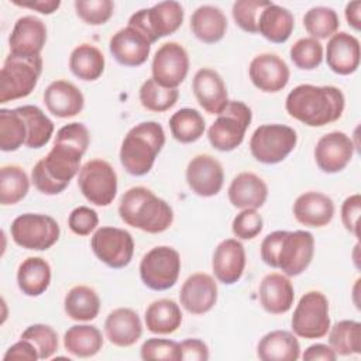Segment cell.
Listing matches in <instances>:
<instances>
[{
  "mask_svg": "<svg viewBox=\"0 0 361 361\" xmlns=\"http://www.w3.org/2000/svg\"><path fill=\"white\" fill-rule=\"evenodd\" d=\"M90 142L85 124L69 123L55 135L49 152L41 158L31 171L34 186L44 195H59L80 171V159Z\"/></svg>",
  "mask_w": 361,
  "mask_h": 361,
  "instance_id": "cell-1",
  "label": "cell"
},
{
  "mask_svg": "<svg viewBox=\"0 0 361 361\" xmlns=\"http://www.w3.org/2000/svg\"><path fill=\"white\" fill-rule=\"evenodd\" d=\"M344 107L345 97L336 86L303 83L293 87L285 100L288 114L307 127H323L337 121Z\"/></svg>",
  "mask_w": 361,
  "mask_h": 361,
  "instance_id": "cell-2",
  "label": "cell"
},
{
  "mask_svg": "<svg viewBox=\"0 0 361 361\" xmlns=\"http://www.w3.org/2000/svg\"><path fill=\"white\" fill-rule=\"evenodd\" d=\"M261 259L286 276H298L307 269L314 255V237L306 230H276L265 235L259 247Z\"/></svg>",
  "mask_w": 361,
  "mask_h": 361,
  "instance_id": "cell-3",
  "label": "cell"
},
{
  "mask_svg": "<svg viewBox=\"0 0 361 361\" xmlns=\"http://www.w3.org/2000/svg\"><path fill=\"white\" fill-rule=\"evenodd\" d=\"M118 214L127 226L149 234L166 231L173 221L169 203L145 186H133L123 193Z\"/></svg>",
  "mask_w": 361,
  "mask_h": 361,
  "instance_id": "cell-4",
  "label": "cell"
},
{
  "mask_svg": "<svg viewBox=\"0 0 361 361\" xmlns=\"http://www.w3.org/2000/svg\"><path fill=\"white\" fill-rule=\"evenodd\" d=\"M165 145V131L157 121H141L131 127L120 147V164L133 176L147 175Z\"/></svg>",
  "mask_w": 361,
  "mask_h": 361,
  "instance_id": "cell-5",
  "label": "cell"
},
{
  "mask_svg": "<svg viewBox=\"0 0 361 361\" xmlns=\"http://www.w3.org/2000/svg\"><path fill=\"white\" fill-rule=\"evenodd\" d=\"M42 73V58L8 54L0 71V103L31 94Z\"/></svg>",
  "mask_w": 361,
  "mask_h": 361,
  "instance_id": "cell-6",
  "label": "cell"
},
{
  "mask_svg": "<svg viewBox=\"0 0 361 361\" xmlns=\"http://www.w3.org/2000/svg\"><path fill=\"white\" fill-rule=\"evenodd\" d=\"M252 120L251 109L240 100H228L224 110L207 130L210 145L221 152L235 149L244 141L247 128Z\"/></svg>",
  "mask_w": 361,
  "mask_h": 361,
  "instance_id": "cell-7",
  "label": "cell"
},
{
  "mask_svg": "<svg viewBox=\"0 0 361 361\" xmlns=\"http://www.w3.org/2000/svg\"><path fill=\"white\" fill-rule=\"evenodd\" d=\"M296 131L285 124H262L250 138V151L255 161L267 165L282 162L296 147Z\"/></svg>",
  "mask_w": 361,
  "mask_h": 361,
  "instance_id": "cell-8",
  "label": "cell"
},
{
  "mask_svg": "<svg viewBox=\"0 0 361 361\" xmlns=\"http://www.w3.org/2000/svg\"><path fill=\"white\" fill-rule=\"evenodd\" d=\"M10 234L13 241L25 250L45 251L59 240L61 227L48 214L24 213L13 220Z\"/></svg>",
  "mask_w": 361,
  "mask_h": 361,
  "instance_id": "cell-9",
  "label": "cell"
},
{
  "mask_svg": "<svg viewBox=\"0 0 361 361\" xmlns=\"http://www.w3.org/2000/svg\"><path fill=\"white\" fill-rule=\"evenodd\" d=\"M185 17L180 3L168 0L154 4L149 8H141L128 18V25L140 30L151 44L159 38L178 31Z\"/></svg>",
  "mask_w": 361,
  "mask_h": 361,
  "instance_id": "cell-10",
  "label": "cell"
},
{
  "mask_svg": "<svg viewBox=\"0 0 361 361\" xmlns=\"http://www.w3.org/2000/svg\"><path fill=\"white\" fill-rule=\"evenodd\" d=\"M290 327L293 334L302 338L324 337L330 329L327 298L320 290L306 292L293 310Z\"/></svg>",
  "mask_w": 361,
  "mask_h": 361,
  "instance_id": "cell-11",
  "label": "cell"
},
{
  "mask_svg": "<svg viewBox=\"0 0 361 361\" xmlns=\"http://www.w3.org/2000/svg\"><path fill=\"white\" fill-rule=\"evenodd\" d=\"M180 265V255L175 248L158 245L141 258L140 278L152 290H166L178 282Z\"/></svg>",
  "mask_w": 361,
  "mask_h": 361,
  "instance_id": "cell-12",
  "label": "cell"
},
{
  "mask_svg": "<svg viewBox=\"0 0 361 361\" xmlns=\"http://www.w3.org/2000/svg\"><path fill=\"white\" fill-rule=\"evenodd\" d=\"M78 186L87 202L104 207L117 195V173L107 161L90 159L78 173Z\"/></svg>",
  "mask_w": 361,
  "mask_h": 361,
  "instance_id": "cell-13",
  "label": "cell"
},
{
  "mask_svg": "<svg viewBox=\"0 0 361 361\" xmlns=\"http://www.w3.org/2000/svg\"><path fill=\"white\" fill-rule=\"evenodd\" d=\"M90 247L93 254L113 269L127 267L134 255L133 235L118 227L103 226L97 228L90 238Z\"/></svg>",
  "mask_w": 361,
  "mask_h": 361,
  "instance_id": "cell-14",
  "label": "cell"
},
{
  "mask_svg": "<svg viewBox=\"0 0 361 361\" xmlns=\"http://www.w3.org/2000/svg\"><path fill=\"white\" fill-rule=\"evenodd\" d=\"M151 72V78L158 85L169 89H178L189 72L188 51L175 41L162 44L152 58Z\"/></svg>",
  "mask_w": 361,
  "mask_h": 361,
  "instance_id": "cell-15",
  "label": "cell"
},
{
  "mask_svg": "<svg viewBox=\"0 0 361 361\" xmlns=\"http://www.w3.org/2000/svg\"><path fill=\"white\" fill-rule=\"evenodd\" d=\"M186 183L190 190L202 197L216 196L224 183L223 165L209 154L193 157L185 172Z\"/></svg>",
  "mask_w": 361,
  "mask_h": 361,
  "instance_id": "cell-16",
  "label": "cell"
},
{
  "mask_svg": "<svg viewBox=\"0 0 361 361\" xmlns=\"http://www.w3.org/2000/svg\"><path fill=\"white\" fill-rule=\"evenodd\" d=\"M355 145L345 133L331 131L319 138L314 147V161L324 173L341 172L353 159Z\"/></svg>",
  "mask_w": 361,
  "mask_h": 361,
  "instance_id": "cell-17",
  "label": "cell"
},
{
  "mask_svg": "<svg viewBox=\"0 0 361 361\" xmlns=\"http://www.w3.org/2000/svg\"><path fill=\"white\" fill-rule=\"evenodd\" d=\"M248 75L252 85L261 92L276 93L288 85L290 71L281 56L264 52L252 58L248 66Z\"/></svg>",
  "mask_w": 361,
  "mask_h": 361,
  "instance_id": "cell-18",
  "label": "cell"
},
{
  "mask_svg": "<svg viewBox=\"0 0 361 361\" xmlns=\"http://www.w3.org/2000/svg\"><path fill=\"white\" fill-rule=\"evenodd\" d=\"M151 42L137 28L127 24L118 30L109 41V49L113 58L123 66L137 68L142 65L151 51Z\"/></svg>",
  "mask_w": 361,
  "mask_h": 361,
  "instance_id": "cell-19",
  "label": "cell"
},
{
  "mask_svg": "<svg viewBox=\"0 0 361 361\" xmlns=\"http://www.w3.org/2000/svg\"><path fill=\"white\" fill-rule=\"evenodd\" d=\"M217 283L214 278L204 272H196L183 282L179 300L183 309L192 314L210 312L217 302Z\"/></svg>",
  "mask_w": 361,
  "mask_h": 361,
  "instance_id": "cell-20",
  "label": "cell"
},
{
  "mask_svg": "<svg viewBox=\"0 0 361 361\" xmlns=\"http://www.w3.org/2000/svg\"><path fill=\"white\" fill-rule=\"evenodd\" d=\"M47 42V25L35 16L20 17L8 37L10 54L38 56Z\"/></svg>",
  "mask_w": 361,
  "mask_h": 361,
  "instance_id": "cell-21",
  "label": "cell"
},
{
  "mask_svg": "<svg viewBox=\"0 0 361 361\" xmlns=\"http://www.w3.org/2000/svg\"><path fill=\"white\" fill-rule=\"evenodd\" d=\"M192 90L199 106L209 114H220L228 103L226 83L212 68H202L195 73Z\"/></svg>",
  "mask_w": 361,
  "mask_h": 361,
  "instance_id": "cell-22",
  "label": "cell"
},
{
  "mask_svg": "<svg viewBox=\"0 0 361 361\" xmlns=\"http://www.w3.org/2000/svg\"><path fill=\"white\" fill-rule=\"evenodd\" d=\"M212 269L216 279L224 285L241 279L245 269V250L238 238H226L216 247Z\"/></svg>",
  "mask_w": 361,
  "mask_h": 361,
  "instance_id": "cell-23",
  "label": "cell"
},
{
  "mask_svg": "<svg viewBox=\"0 0 361 361\" xmlns=\"http://www.w3.org/2000/svg\"><path fill=\"white\" fill-rule=\"evenodd\" d=\"M361 49L360 41L354 35L340 31L330 37L326 47L327 66L337 75L347 76L360 66Z\"/></svg>",
  "mask_w": 361,
  "mask_h": 361,
  "instance_id": "cell-24",
  "label": "cell"
},
{
  "mask_svg": "<svg viewBox=\"0 0 361 361\" xmlns=\"http://www.w3.org/2000/svg\"><path fill=\"white\" fill-rule=\"evenodd\" d=\"M42 97L48 111L59 118L75 117L85 106V97L79 87L63 79L51 82Z\"/></svg>",
  "mask_w": 361,
  "mask_h": 361,
  "instance_id": "cell-25",
  "label": "cell"
},
{
  "mask_svg": "<svg viewBox=\"0 0 361 361\" xmlns=\"http://www.w3.org/2000/svg\"><path fill=\"white\" fill-rule=\"evenodd\" d=\"M259 303L271 314H283L290 310L295 289L290 279L279 272L267 274L258 286Z\"/></svg>",
  "mask_w": 361,
  "mask_h": 361,
  "instance_id": "cell-26",
  "label": "cell"
},
{
  "mask_svg": "<svg viewBox=\"0 0 361 361\" xmlns=\"http://www.w3.org/2000/svg\"><path fill=\"white\" fill-rule=\"evenodd\" d=\"M336 207L330 196L322 192H305L293 203V216L306 227H324L334 216Z\"/></svg>",
  "mask_w": 361,
  "mask_h": 361,
  "instance_id": "cell-27",
  "label": "cell"
},
{
  "mask_svg": "<svg viewBox=\"0 0 361 361\" xmlns=\"http://www.w3.org/2000/svg\"><path fill=\"white\" fill-rule=\"evenodd\" d=\"M104 334L117 347L134 345L142 334V323L138 313L130 307L111 310L104 320Z\"/></svg>",
  "mask_w": 361,
  "mask_h": 361,
  "instance_id": "cell-28",
  "label": "cell"
},
{
  "mask_svg": "<svg viewBox=\"0 0 361 361\" xmlns=\"http://www.w3.org/2000/svg\"><path fill=\"white\" fill-rule=\"evenodd\" d=\"M227 196L237 209H259L268 197V186L252 172H241L231 180Z\"/></svg>",
  "mask_w": 361,
  "mask_h": 361,
  "instance_id": "cell-29",
  "label": "cell"
},
{
  "mask_svg": "<svg viewBox=\"0 0 361 361\" xmlns=\"http://www.w3.org/2000/svg\"><path fill=\"white\" fill-rule=\"evenodd\" d=\"M257 357L262 361H296L300 357V344L293 333L274 330L258 341Z\"/></svg>",
  "mask_w": 361,
  "mask_h": 361,
  "instance_id": "cell-30",
  "label": "cell"
},
{
  "mask_svg": "<svg viewBox=\"0 0 361 361\" xmlns=\"http://www.w3.org/2000/svg\"><path fill=\"white\" fill-rule=\"evenodd\" d=\"M193 35L204 44H216L227 31V18L221 8L210 4L197 7L190 17Z\"/></svg>",
  "mask_w": 361,
  "mask_h": 361,
  "instance_id": "cell-31",
  "label": "cell"
},
{
  "mask_svg": "<svg viewBox=\"0 0 361 361\" xmlns=\"http://www.w3.org/2000/svg\"><path fill=\"white\" fill-rule=\"evenodd\" d=\"M295 28L293 14L275 3H269L259 14L258 34L274 44H283Z\"/></svg>",
  "mask_w": 361,
  "mask_h": 361,
  "instance_id": "cell-32",
  "label": "cell"
},
{
  "mask_svg": "<svg viewBox=\"0 0 361 361\" xmlns=\"http://www.w3.org/2000/svg\"><path fill=\"white\" fill-rule=\"evenodd\" d=\"M51 283V265L41 257L25 258L17 269L20 290L31 298L42 295Z\"/></svg>",
  "mask_w": 361,
  "mask_h": 361,
  "instance_id": "cell-33",
  "label": "cell"
},
{
  "mask_svg": "<svg viewBox=\"0 0 361 361\" xmlns=\"http://www.w3.org/2000/svg\"><path fill=\"white\" fill-rule=\"evenodd\" d=\"M145 326L154 334H172L182 323L179 305L172 299H158L145 309Z\"/></svg>",
  "mask_w": 361,
  "mask_h": 361,
  "instance_id": "cell-34",
  "label": "cell"
},
{
  "mask_svg": "<svg viewBox=\"0 0 361 361\" xmlns=\"http://www.w3.org/2000/svg\"><path fill=\"white\" fill-rule=\"evenodd\" d=\"M63 309L72 320L90 322L96 319L100 312V298L93 288L76 285L65 295Z\"/></svg>",
  "mask_w": 361,
  "mask_h": 361,
  "instance_id": "cell-35",
  "label": "cell"
},
{
  "mask_svg": "<svg viewBox=\"0 0 361 361\" xmlns=\"http://www.w3.org/2000/svg\"><path fill=\"white\" fill-rule=\"evenodd\" d=\"M63 347L75 357H93L103 347L102 331L92 324H75L65 331Z\"/></svg>",
  "mask_w": 361,
  "mask_h": 361,
  "instance_id": "cell-36",
  "label": "cell"
},
{
  "mask_svg": "<svg viewBox=\"0 0 361 361\" xmlns=\"http://www.w3.org/2000/svg\"><path fill=\"white\" fill-rule=\"evenodd\" d=\"M104 55L92 44H80L71 52L69 69L80 80H97L104 72Z\"/></svg>",
  "mask_w": 361,
  "mask_h": 361,
  "instance_id": "cell-37",
  "label": "cell"
},
{
  "mask_svg": "<svg viewBox=\"0 0 361 361\" xmlns=\"http://www.w3.org/2000/svg\"><path fill=\"white\" fill-rule=\"evenodd\" d=\"M16 109L23 116L27 126L25 147L34 149L45 147L55 130L52 120L38 106L25 104Z\"/></svg>",
  "mask_w": 361,
  "mask_h": 361,
  "instance_id": "cell-38",
  "label": "cell"
},
{
  "mask_svg": "<svg viewBox=\"0 0 361 361\" xmlns=\"http://www.w3.org/2000/svg\"><path fill=\"white\" fill-rule=\"evenodd\" d=\"M169 130L172 137L182 142V144H190L197 141L204 130V118L196 109H179L175 111L169 118Z\"/></svg>",
  "mask_w": 361,
  "mask_h": 361,
  "instance_id": "cell-39",
  "label": "cell"
},
{
  "mask_svg": "<svg viewBox=\"0 0 361 361\" xmlns=\"http://www.w3.org/2000/svg\"><path fill=\"white\" fill-rule=\"evenodd\" d=\"M30 190V179L25 171L14 164L0 168V203L11 206L21 202Z\"/></svg>",
  "mask_w": 361,
  "mask_h": 361,
  "instance_id": "cell-40",
  "label": "cell"
},
{
  "mask_svg": "<svg viewBox=\"0 0 361 361\" xmlns=\"http://www.w3.org/2000/svg\"><path fill=\"white\" fill-rule=\"evenodd\" d=\"M329 345L337 355L361 353V323L357 320H340L329 329Z\"/></svg>",
  "mask_w": 361,
  "mask_h": 361,
  "instance_id": "cell-41",
  "label": "cell"
},
{
  "mask_svg": "<svg viewBox=\"0 0 361 361\" xmlns=\"http://www.w3.org/2000/svg\"><path fill=\"white\" fill-rule=\"evenodd\" d=\"M27 126L17 109L0 110V149L4 152L17 151L25 145Z\"/></svg>",
  "mask_w": 361,
  "mask_h": 361,
  "instance_id": "cell-42",
  "label": "cell"
},
{
  "mask_svg": "<svg viewBox=\"0 0 361 361\" xmlns=\"http://www.w3.org/2000/svg\"><path fill=\"white\" fill-rule=\"evenodd\" d=\"M303 27L314 39H327L334 35L340 27V20L334 8L316 6L303 16Z\"/></svg>",
  "mask_w": 361,
  "mask_h": 361,
  "instance_id": "cell-43",
  "label": "cell"
},
{
  "mask_svg": "<svg viewBox=\"0 0 361 361\" xmlns=\"http://www.w3.org/2000/svg\"><path fill=\"white\" fill-rule=\"evenodd\" d=\"M179 97L178 89H169L158 85L152 78L147 79L138 92L140 103L144 109L154 111V113H162L169 109H172Z\"/></svg>",
  "mask_w": 361,
  "mask_h": 361,
  "instance_id": "cell-44",
  "label": "cell"
},
{
  "mask_svg": "<svg viewBox=\"0 0 361 361\" xmlns=\"http://www.w3.org/2000/svg\"><path fill=\"white\" fill-rule=\"evenodd\" d=\"M289 56L296 68L302 71H313L323 62L324 51L320 41L312 37H305L299 38L290 47Z\"/></svg>",
  "mask_w": 361,
  "mask_h": 361,
  "instance_id": "cell-45",
  "label": "cell"
},
{
  "mask_svg": "<svg viewBox=\"0 0 361 361\" xmlns=\"http://www.w3.org/2000/svg\"><path fill=\"white\" fill-rule=\"evenodd\" d=\"M20 338L30 340L38 350L39 360L51 358L58 350V333L54 327L42 323L28 326L20 336Z\"/></svg>",
  "mask_w": 361,
  "mask_h": 361,
  "instance_id": "cell-46",
  "label": "cell"
},
{
  "mask_svg": "<svg viewBox=\"0 0 361 361\" xmlns=\"http://www.w3.org/2000/svg\"><path fill=\"white\" fill-rule=\"evenodd\" d=\"M269 3L268 0H237L231 8L235 24L245 32L258 34L259 14Z\"/></svg>",
  "mask_w": 361,
  "mask_h": 361,
  "instance_id": "cell-47",
  "label": "cell"
},
{
  "mask_svg": "<svg viewBox=\"0 0 361 361\" xmlns=\"http://www.w3.org/2000/svg\"><path fill=\"white\" fill-rule=\"evenodd\" d=\"M73 6L78 17L89 25L106 24L114 13L111 0H76Z\"/></svg>",
  "mask_w": 361,
  "mask_h": 361,
  "instance_id": "cell-48",
  "label": "cell"
},
{
  "mask_svg": "<svg viewBox=\"0 0 361 361\" xmlns=\"http://www.w3.org/2000/svg\"><path fill=\"white\" fill-rule=\"evenodd\" d=\"M140 355L145 361H180L182 360V351L180 344L168 340V338H158L152 337L142 343Z\"/></svg>",
  "mask_w": 361,
  "mask_h": 361,
  "instance_id": "cell-49",
  "label": "cell"
},
{
  "mask_svg": "<svg viewBox=\"0 0 361 361\" xmlns=\"http://www.w3.org/2000/svg\"><path fill=\"white\" fill-rule=\"evenodd\" d=\"M264 227L262 216L257 209H243L234 219L231 224L233 234L238 240H252L255 238Z\"/></svg>",
  "mask_w": 361,
  "mask_h": 361,
  "instance_id": "cell-50",
  "label": "cell"
},
{
  "mask_svg": "<svg viewBox=\"0 0 361 361\" xmlns=\"http://www.w3.org/2000/svg\"><path fill=\"white\" fill-rule=\"evenodd\" d=\"M68 226L76 235H89L99 226V216L89 206H78L71 212Z\"/></svg>",
  "mask_w": 361,
  "mask_h": 361,
  "instance_id": "cell-51",
  "label": "cell"
},
{
  "mask_svg": "<svg viewBox=\"0 0 361 361\" xmlns=\"http://www.w3.org/2000/svg\"><path fill=\"white\" fill-rule=\"evenodd\" d=\"M360 214H361V195L354 193L348 196L341 204V221L344 228L354 237H360Z\"/></svg>",
  "mask_w": 361,
  "mask_h": 361,
  "instance_id": "cell-52",
  "label": "cell"
},
{
  "mask_svg": "<svg viewBox=\"0 0 361 361\" xmlns=\"http://www.w3.org/2000/svg\"><path fill=\"white\" fill-rule=\"evenodd\" d=\"M13 360L37 361L39 360V354L37 347L30 340L20 338L17 343L10 345L3 355V361H13Z\"/></svg>",
  "mask_w": 361,
  "mask_h": 361,
  "instance_id": "cell-53",
  "label": "cell"
},
{
  "mask_svg": "<svg viewBox=\"0 0 361 361\" xmlns=\"http://www.w3.org/2000/svg\"><path fill=\"white\" fill-rule=\"evenodd\" d=\"M182 360L185 361H206L209 360V347L200 338H186L179 343Z\"/></svg>",
  "mask_w": 361,
  "mask_h": 361,
  "instance_id": "cell-54",
  "label": "cell"
},
{
  "mask_svg": "<svg viewBox=\"0 0 361 361\" xmlns=\"http://www.w3.org/2000/svg\"><path fill=\"white\" fill-rule=\"evenodd\" d=\"M302 358L305 361H334L337 358V354L333 351V348L327 344H322V343H316L309 345L305 353L302 354Z\"/></svg>",
  "mask_w": 361,
  "mask_h": 361,
  "instance_id": "cell-55",
  "label": "cell"
},
{
  "mask_svg": "<svg viewBox=\"0 0 361 361\" xmlns=\"http://www.w3.org/2000/svg\"><path fill=\"white\" fill-rule=\"evenodd\" d=\"M13 3L18 7L35 10L41 14H52L61 6L59 0H34V1H13Z\"/></svg>",
  "mask_w": 361,
  "mask_h": 361,
  "instance_id": "cell-56",
  "label": "cell"
},
{
  "mask_svg": "<svg viewBox=\"0 0 361 361\" xmlns=\"http://www.w3.org/2000/svg\"><path fill=\"white\" fill-rule=\"evenodd\" d=\"M345 20L350 27H353L355 31L361 30V1H350L345 6Z\"/></svg>",
  "mask_w": 361,
  "mask_h": 361,
  "instance_id": "cell-57",
  "label": "cell"
}]
</instances>
